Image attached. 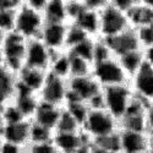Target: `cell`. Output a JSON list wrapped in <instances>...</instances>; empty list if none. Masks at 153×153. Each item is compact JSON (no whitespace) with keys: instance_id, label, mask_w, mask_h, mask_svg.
Listing matches in <instances>:
<instances>
[{"instance_id":"2e32d148","label":"cell","mask_w":153,"mask_h":153,"mask_svg":"<svg viewBox=\"0 0 153 153\" xmlns=\"http://www.w3.org/2000/svg\"><path fill=\"white\" fill-rule=\"evenodd\" d=\"M72 23L76 25L77 27H80L88 37L99 38V30H100L99 11L87 9L85 6L82 12L76 17V20Z\"/></svg>"},{"instance_id":"9a60e30c","label":"cell","mask_w":153,"mask_h":153,"mask_svg":"<svg viewBox=\"0 0 153 153\" xmlns=\"http://www.w3.org/2000/svg\"><path fill=\"white\" fill-rule=\"evenodd\" d=\"M61 109L62 108L44 103V102H39V105H38V108L34 113L32 121L39 124L52 131H55Z\"/></svg>"},{"instance_id":"f1b7e54d","label":"cell","mask_w":153,"mask_h":153,"mask_svg":"<svg viewBox=\"0 0 153 153\" xmlns=\"http://www.w3.org/2000/svg\"><path fill=\"white\" fill-rule=\"evenodd\" d=\"M16 12L17 9H11V10L0 9V30H3L6 33L15 31Z\"/></svg>"},{"instance_id":"ba28073f","label":"cell","mask_w":153,"mask_h":153,"mask_svg":"<svg viewBox=\"0 0 153 153\" xmlns=\"http://www.w3.org/2000/svg\"><path fill=\"white\" fill-rule=\"evenodd\" d=\"M54 53L50 50L39 38L27 41L26 58H25V68H31L37 70L49 71L50 64L53 60Z\"/></svg>"},{"instance_id":"6da1fadb","label":"cell","mask_w":153,"mask_h":153,"mask_svg":"<svg viewBox=\"0 0 153 153\" xmlns=\"http://www.w3.org/2000/svg\"><path fill=\"white\" fill-rule=\"evenodd\" d=\"M119 130V121L113 118L105 109H90L82 126V132L92 142L115 134Z\"/></svg>"},{"instance_id":"d4e9b609","label":"cell","mask_w":153,"mask_h":153,"mask_svg":"<svg viewBox=\"0 0 153 153\" xmlns=\"http://www.w3.org/2000/svg\"><path fill=\"white\" fill-rule=\"evenodd\" d=\"M55 131H58V132H79V131H82V127L65 108H62Z\"/></svg>"},{"instance_id":"ac0fdd59","label":"cell","mask_w":153,"mask_h":153,"mask_svg":"<svg viewBox=\"0 0 153 153\" xmlns=\"http://www.w3.org/2000/svg\"><path fill=\"white\" fill-rule=\"evenodd\" d=\"M17 85V75L6 68L0 69V108L14 100Z\"/></svg>"},{"instance_id":"e0dca14e","label":"cell","mask_w":153,"mask_h":153,"mask_svg":"<svg viewBox=\"0 0 153 153\" xmlns=\"http://www.w3.org/2000/svg\"><path fill=\"white\" fill-rule=\"evenodd\" d=\"M126 16L131 28L137 30L153 22V10L145 3V0H137L136 4L126 12Z\"/></svg>"},{"instance_id":"f907efd6","label":"cell","mask_w":153,"mask_h":153,"mask_svg":"<svg viewBox=\"0 0 153 153\" xmlns=\"http://www.w3.org/2000/svg\"><path fill=\"white\" fill-rule=\"evenodd\" d=\"M0 146H1V138H0Z\"/></svg>"},{"instance_id":"681fc988","label":"cell","mask_w":153,"mask_h":153,"mask_svg":"<svg viewBox=\"0 0 153 153\" xmlns=\"http://www.w3.org/2000/svg\"><path fill=\"white\" fill-rule=\"evenodd\" d=\"M23 153H30V151H28V149L26 148V149H25V152H23Z\"/></svg>"},{"instance_id":"277c9868","label":"cell","mask_w":153,"mask_h":153,"mask_svg":"<svg viewBox=\"0 0 153 153\" xmlns=\"http://www.w3.org/2000/svg\"><path fill=\"white\" fill-rule=\"evenodd\" d=\"M99 38H102V39L115 37L125 32L126 30L131 28L126 14L119 10L110 0H108L105 6L99 11Z\"/></svg>"},{"instance_id":"836d02e7","label":"cell","mask_w":153,"mask_h":153,"mask_svg":"<svg viewBox=\"0 0 153 153\" xmlns=\"http://www.w3.org/2000/svg\"><path fill=\"white\" fill-rule=\"evenodd\" d=\"M85 9L82 0H66V14L69 23H72Z\"/></svg>"},{"instance_id":"1f68e13d","label":"cell","mask_w":153,"mask_h":153,"mask_svg":"<svg viewBox=\"0 0 153 153\" xmlns=\"http://www.w3.org/2000/svg\"><path fill=\"white\" fill-rule=\"evenodd\" d=\"M114 55L111 54L109 47L107 45V43L104 42V39L102 38H97L96 39V45H94V59H93V64L94 62H99L107 59L113 58Z\"/></svg>"},{"instance_id":"9c48e42d","label":"cell","mask_w":153,"mask_h":153,"mask_svg":"<svg viewBox=\"0 0 153 153\" xmlns=\"http://www.w3.org/2000/svg\"><path fill=\"white\" fill-rule=\"evenodd\" d=\"M68 86L69 93L66 100L75 99L83 102L86 104L103 90L98 85V82L92 77V75L82 76V77H70L68 80Z\"/></svg>"},{"instance_id":"8d00e7d4","label":"cell","mask_w":153,"mask_h":153,"mask_svg":"<svg viewBox=\"0 0 153 153\" xmlns=\"http://www.w3.org/2000/svg\"><path fill=\"white\" fill-rule=\"evenodd\" d=\"M110 1L115 5L119 10H121L123 12L126 14V12L136 4L137 0H110Z\"/></svg>"},{"instance_id":"f546056e","label":"cell","mask_w":153,"mask_h":153,"mask_svg":"<svg viewBox=\"0 0 153 153\" xmlns=\"http://www.w3.org/2000/svg\"><path fill=\"white\" fill-rule=\"evenodd\" d=\"M3 117H4V125L5 124H17L21 121L27 120L23 117L20 109L15 105L14 102H10L3 108Z\"/></svg>"},{"instance_id":"4dcf8cb0","label":"cell","mask_w":153,"mask_h":153,"mask_svg":"<svg viewBox=\"0 0 153 153\" xmlns=\"http://www.w3.org/2000/svg\"><path fill=\"white\" fill-rule=\"evenodd\" d=\"M94 146H98L100 148H104V149H109V151H115V152H120V141H119V131L105 136V137H102L99 140H96V141L92 142Z\"/></svg>"},{"instance_id":"60d3db41","label":"cell","mask_w":153,"mask_h":153,"mask_svg":"<svg viewBox=\"0 0 153 153\" xmlns=\"http://www.w3.org/2000/svg\"><path fill=\"white\" fill-rule=\"evenodd\" d=\"M142 52H143V60H145V64H147L148 66L153 68V45H152V47L143 48Z\"/></svg>"},{"instance_id":"484cf974","label":"cell","mask_w":153,"mask_h":153,"mask_svg":"<svg viewBox=\"0 0 153 153\" xmlns=\"http://www.w3.org/2000/svg\"><path fill=\"white\" fill-rule=\"evenodd\" d=\"M69 55H70V70H71L70 77H82V76H90L92 74V68H93L92 62L81 59L79 56L71 55L70 53Z\"/></svg>"},{"instance_id":"d6a6232c","label":"cell","mask_w":153,"mask_h":153,"mask_svg":"<svg viewBox=\"0 0 153 153\" xmlns=\"http://www.w3.org/2000/svg\"><path fill=\"white\" fill-rule=\"evenodd\" d=\"M136 32L138 36L140 43L142 45V49L153 45V22L146 25L143 27L137 28Z\"/></svg>"},{"instance_id":"52a82bcc","label":"cell","mask_w":153,"mask_h":153,"mask_svg":"<svg viewBox=\"0 0 153 153\" xmlns=\"http://www.w3.org/2000/svg\"><path fill=\"white\" fill-rule=\"evenodd\" d=\"M68 93H69L68 80L60 79L58 76H54L48 72L45 82L41 92L38 93V97H39L41 102H44V103L52 104L59 108H64V105L66 103Z\"/></svg>"},{"instance_id":"7a4b0ae2","label":"cell","mask_w":153,"mask_h":153,"mask_svg":"<svg viewBox=\"0 0 153 153\" xmlns=\"http://www.w3.org/2000/svg\"><path fill=\"white\" fill-rule=\"evenodd\" d=\"M102 94L104 100V109L120 123L135 97L130 83L105 87L102 90Z\"/></svg>"},{"instance_id":"cb8c5ba5","label":"cell","mask_w":153,"mask_h":153,"mask_svg":"<svg viewBox=\"0 0 153 153\" xmlns=\"http://www.w3.org/2000/svg\"><path fill=\"white\" fill-rule=\"evenodd\" d=\"M96 39L97 38H87V39L82 41L77 45L72 47L68 52L71 55L79 56L81 59H85L87 61H90L93 64L94 59V45H96Z\"/></svg>"},{"instance_id":"b9f144b4","label":"cell","mask_w":153,"mask_h":153,"mask_svg":"<svg viewBox=\"0 0 153 153\" xmlns=\"http://www.w3.org/2000/svg\"><path fill=\"white\" fill-rule=\"evenodd\" d=\"M146 123H147V131H153V103L148 104L146 109Z\"/></svg>"},{"instance_id":"c3c4849f","label":"cell","mask_w":153,"mask_h":153,"mask_svg":"<svg viewBox=\"0 0 153 153\" xmlns=\"http://www.w3.org/2000/svg\"><path fill=\"white\" fill-rule=\"evenodd\" d=\"M147 153H153V146H152V147H151V148H149V151H148V152H147Z\"/></svg>"},{"instance_id":"8fae6325","label":"cell","mask_w":153,"mask_h":153,"mask_svg":"<svg viewBox=\"0 0 153 153\" xmlns=\"http://www.w3.org/2000/svg\"><path fill=\"white\" fill-rule=\"evenodd\" d=\"M120 153H147L152 147V141L147 131L119 130Z\"/></svg>"},{"instance_id":"4316f807","label":"cell","mask_w":153,"mask_h":153,"mask_svg":"<svg viewBox=\"0 0 153 153\" xmlns=\"http://www.w3.org/2000/svg\"><path fill=\"white\" fill-rule=\"evenodd\" d=\"M64 108L75 118V120L81 125V127L83 126V123L88 115V111H90V108H88L86 103L80 100H75V99H69L66 100Z\"/></svg>"},{"instance_id":"7bdbcfd3","label":"cell","mask_w":153,"mask_h":153,"mask_svg":"<svg viewBox=\"0 0 153 153\" xmlns=\"http://www.w3.org/2000/svg\"><path fill=\"white\" fill-rule=\"evenodd\" d=\"M90 153H120V152L104 149V148H100V147H98V146H94V145L92 143V145H91V148H90Z\"/></svg>"},{"instance_id":"4fadbf2b","label":"cell","mask_w":153,"mask_h":153,"mask_svg":"<svg viewBox=\"0 0 153 153\" xmlns=\"http://www.w3.org/2000/svg\"><path fill=\"white\" fill-rule=\"evenodd\" d=\"M104 42L107 43L111 54L115 58H119V56L127 54L130 52H135V50L142 49V45L140 43L137 32L134 28H129V30H126L125 32H123L115 37L104 39Z\"/></svg>"},{"instance_id":"83f0119b","label":"cell","mask_w":153,"mask_h":153,"mask_svg":"<svg viewBox=\"0 0 153 153\" xmlns=\"http://www.w3.org/2000/svg\"><path fill=\"white\" fill-rule=\"evenodd\" d=\"M87 38H91V37H88L80 27L76 26V25L69 23L68 34H66V52L70 50L72 47L81 43L82 41L87 39Z\"/></svg>"},{"instance_id":"d590c367","label":"cell","mask_w":153,"mask_h":153,"mask_svg":"<svg viewBox=\"0 0 153 153\" xmlns=\"http://www.w3.org/2000/svg\"><path fill=\"white\" fill-rule=\"evenodd\" d=\"M25 149L21 146L14 145V143H10L6 141H3L1 140V146H0V153H23Z\"/></svg>"},{"instance_id":"8992f818","label":"cell","mask_w":153,"mask_h":153,"mask_svg":"<svg viewBox=\"0 0 153 153\" xmlns=\"http://www.w3.org/2000/svg\"><path fill=\"white\" fill-rule=\"evenodd\" d=\"M1 49L5 58V68L17 75L25 68L27 39H25L15 31L10 32L5 37Z\"/></svg>"},{"instance_id":"f35d334b","label":"cell","mask_w":153,"mask_h":153,"mask_svg":"<svg viewBox=\"0 0 153 153\" xmlns=\"http://www.w3.org/2000/svg\"><path fill=\"white\" fill-rule=\"evenodd\" d=\"M25 1H26V4L30 7H32L38 12H42V14L44 12L45 6L48 4V0H25Z\"/></svg>"},{"instance_id":"5bb4252c","label":"cell","mask_w":153,"mask_h":153,"mask_svg":"<svg viewBox=\"0 0 153 153\" xmlns=\"http://www.w3.org/2000/svg\"><path fill=\"white\" fill-rule=\"evenodd\" d=\"M30 125L31 120H25L17 124H5L0 131L3 141L27 148L30 146Z\"/></svg>"},{"instance_id":"7dc6e473","label":"cell","mask_w":153,"mask_h":153,"mask_svg":"<svg viewBox=\"0 0 153 153\" xmlns=\"http://www.w3.org/2000/svg\"><path fill=\"white\" fill-rule=\"evenodd\" d=\"M145 3H146V4H147V5L153 10V0H145Z\"/></svg>"},{"instance_id":"ffe728a7","label":"cell","mask_w":153,"mask_h":153,"mask_svg":"<svg viewBox=\"0 0 153 153\" xmlns=\"http://www.w3.org/2000/svg\"><path fill=\"white\" fill-rule=\"evenodd\" d=\"M43 17L45 23H69L66 0H48Z\"/></svg>"},{"instance_id":"603a6c76","label":"cell","mask_w":153,"mask_h":153,"mask_svg":"<svg viewBox=\"0 0 153 153\" xmlns=\"http://www.w3.org/2000/svg\"><path fill=\"white\" fill-rule=\"evenodd\" d=\"M54 131L47 129V127L37 124L31 120L30 125V145H39L52 142Z\"/></svg>"},{"instance_id":"bcb514c9","label":"cell","mask_w":153,"mask_h":153,"mask_svg":"<svg viewBox=\"0 0 153 153\" xmlns=\"http://www.w3.org/2000/svg\"><path fill=\"white\" fill-rule=\"evenodd\" d=\"M4 126V117H3V108H0V131Z\"/></svg>"},{"instance_id":"74e56055","label":"cell","mask_w":153,"mask_h":153,"mask_svg":"<svg viewBox=\"0 0 153 153\" xmlns=\"http://www.w3.org/2000/svg\"><path fill=\"white\" fill-rule=\"evenodd\" d=\"M82 1L87 9H91L94 11H100L105 6L108 0H82Z\"/></svg>"},{"instance_id":"30bf717a","label":"cell","mask_w":153,"mask_h":153,"mask_svg":"<svg viewBox=\"0 0 153 153\" xmlns=\"http://www.w3.org/2000/svg\"><path fill=\"white\" fill-rule=\"evenodd\" d=\"M130 87L138 99L146 104L153 103V68L143 64L130 80Z\"/></svg>"},{"instance_id":"f6af8a7d","label":"cell","mask_w":153,"mask_h":153,"mask_svg":"<svg viewBox=\"0 0 153 153\" xmlns=\"http://www.w3.org/2000/svg\"><path fill=\"white\" fill-rule=\"evenodd\" d=\"M6 32H4L3 30H0V48L3 47V44H4V41H5V37H6Z\"/></svg>"},{"instance_id":"816d5d0a","label":"cell","mask_w":153,"mask_h":153,"mask_svg":"<svg viewBox=\"0 0 153 153\" xmlns=\"http://www.w3.org/2000/svg\"><path fill=\"white\" fill-rule=\"evenodd\" d=\"M56 153H59V152H56Z\"/></svg>"},{"instance_id":"7c38bea8","label":"cell","mask_w":153,"mask_h":153,"mask_svg":"<svg viewBox=\"0 0 153 153\" xmlns=\"http://www.w3.org/2000/svg\"><path fill=\"white\" fill-rule=\"evenodd\" d=\"M69 23H45L39 39L55 53L66 52V34Z\"/></svg>"},{"instance_id":"d6986e66","label":"cell","mask_w":153,"mask_h":153,"mask_svg":"<svg viewBox=\"0 0 153 153\" xmlns=\"http://www.w3.org/2000/svg\"><path fill=\"white\" fill-rule=\"evenodd\" d=\"M47 75H48V72L43 71V70L23 68L17 74V81L20 83H22L25 87H27L30 91H32L36 94H38L41 92L42 87H43V85L45 82Z\"/></svg>"},{"instance_id":"ee69618b","label":"cell","mask_w":153,"mask_h":153,"mask_svg":"<svg viewBox=\"0 0 153 153\" xmlns=\"http://www.w3.org/2000/svg\"><path fill=\"white\" fill-rule=\"evenodd\" d=\"M5 68V58H4V53H3V49L0 48V69Z\"/></svg>"},{"instance_id":"3957f363","label":"cell","mask_w":153,"mask_h":153,"mask_svg":"<svg viewBox=\"0 0 153 153\" xmlns=\"http://www.w3.org/2000/svg\"><path fill=\"white\" fill-rule=\"evenodd\" d=\"M91 75L102 88L130 83V77L115 56L94 62Z\"/></svg>"},{"instance_id":"e575fe53","label":"cell","mask_w":153,"mask_h":153,"mask_svg":"<svg viewBox=\"0 0 153 153\" xmlns=\"http://www.w3.org/2000/svg\"><path fill=\"white\" fill-rule=\"evenodd\" d=\"M30 153H56V149L52 142L39 143V145H30L27 147Z\"/></svg>"},{"instance_id":"44dd1931","label":"cell","mask_w":153,"mask_h":153,"mask_svg":"<svg viewBox=\"0 0 153 153\" xmlns=\"http://www.w3.org/2000/svg\"><path fill=\"white\" fill-rule=\"evenodd\" d=\"M120 62V65L123 66V69L125 70V72L127 74V76L130 77V80L132 79V76L142 68V65L145 64L143 60V52L142 49L140 50H135V52H130L127 54H124L119 58H117Z\"/></svg>"},{"instance_id":"7402d4cb","label":"cell","mask_w":153,"mask_h":153,"mask_svg":"<svg viewBox=\"0 0 153 153\" xmlns=\"http://www.w3.org/2000/svg\"><path fill=\"white\" fill-rule=\"evenodd\" d=\"M49 74L54 76H58L60 79L69 80L71 76V70H70V55L68 52H61V53H55L53 55V60L49 68Z\"/></svg>"},{"instance_id":"ab89813d","label":"cell","mask_w":153,"mask_h":153,"mask_svg":"<svg viewBox=\"0 0 153 153\" xmlns=\"http://www.w3.org/2000/svg\"><path fill=\"white\" fill-rule=\"evenodd\" d=\"M22 4V0H0V9L11 10V9H19Z\"/></svg>"},{"instance_id":"5b68a950","label":"cell","mask_w":153,"mask_h":153,"mask_svg":"<svg viewBox=\"0 0 153 153\" xmlns=\"http://www.w3.org/2000/svg\"><path fill=\"white\" fill-rule=\"evenodd\" d=\"M44 25L45 21L42 12L33 10L26 4L25 0H22V4L16 12L15 32L27 41L36 39V38H39Z\"/></svg>"}]
</instances>
